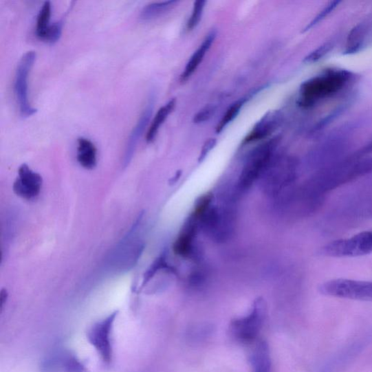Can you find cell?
I'll return each instance as SVG.
<instances>
[{
	"label": "cell",
	"mask_w": 372,
	"mask_h": 372,
	"mask_svg": "<svg viewBox=\"0 0 372 372\" xmlns=\"http://www.w3.org/2000/svg\"><path fill=\"white\" fill-rule=\"evenodd\" d=\"M176 105V99L173 98L166 104L161 107L153 118L149 131L146 134L147 143H151L156 138L159 132L160 128L163 124L166 118L173 112Z\"/></svg>",
	"instance_id": "obj_17"
},
{
	"label": "cell",
	"mask_w": 372,
	"mask_h": 372,
	"mask_svg": "<svg viewBox=\"0 0 372 372\" xmlns=\"http://www.w3.org/2000/svg\"><path fill=\"white\" fill-rule=\"evenodd\" d=\"M50 17L51 3L46 1L41 9L36 19V35L40 40L50 27Z\"/></svg>",
	"instance_id": "obj_20"
},
{
	"label": "cell",
	"mask_w": 372,
	"mask_h": 372,
	"mask_svg": "<svg viewBox=\"0 0 372 372\" xmlns=\"http://www.w3.org/2000/svg\"><path fill=\"white\" fill-rule=\"evenodd\" d=\"M18 175L12 186L14 193L27 200L34 199L39 196L43 183L42 176L32 171L27 164L21 165Z\"/></svg>",
	"instance_id": "obj_9"
},
{
	"label": "cell",
	"mask_w": 372,
	"mask_h": 372,
	"mask_svg": "<svg viewBox=\"0 0 372 372\" xmlns=\"http://www.w3.org/2000/svg\"><path fill=\"white\" fill-rule=\"evenodd\" d=\"M252 372H272V359L268 344L265 340L256 341L250 354Z\"/></svg>",
	"instance_id": "obj_15"
},
{
	"label": "cell",
	"mask_w": 372,
	"mask_h": 372,
	"mask_svg": "<svg viewBox=\"0 0 372 372\" xmlns=\"http://www.w3.org/2000/svg\"><path fill=\"white\" fill-rule=\"evenodd\" d=\"M118 314V311H113L94 324L87 332L89 343L93 346L100 360L107 366H109L113 362V330Z\"/></svg>",
	"instance_id": "obj_3"
},
{
	"label": "cell",
	"mask_w": 372,
	"mask_h": 372,
	"mask_svg": "<svg viewBox=\"0 0 372 372\" xmlns=\"http://www.w3.org/2000/svg\"><path fill=\"white\" fill-rule=\"evenodd\" d=\"M34 51H28L21 58L15 75L14 92L19 107V111L23 118H30L37 112L32 107L29 100V75L36 61Z\"/></svg>",
	"instance_id": "obj_7"
},
{
	"label": "cell",
	"mask_w": 372,
	"mask_h": 372,
	"mask_svg": "<svg viewBox=\"0 0 372 372\" xmlns=\"http://www.w3.org/2000/svg\"><path fill=\"white\" fill-rule=\"evenodd\" d=\"M320 255L330 258H354L372 253V230L359 233L349 239L327 243L320 250Z\"/></svg>",
	"instance_id": "obj_4"
},
{
	"label": "cell",
	"mask_w": 372,
	"mask_h": 372,
	"mask_svg": "<svg viewBox=\"0 0 372 372\" xmlns=\"http://www.w3.org/2000/svg\"><path fill=\"white\" fill-rule=\"evenodd\" d=\"M43 372H88V370L75 355L62 351L47 359Z\"/></svg>",
	"instance_id": "obj_12"
},
{
	"label": "cell",
	"mask_w": 372,
	"mask_h": 372,
	"mask_svg": "<svg viewBox=\"0 0 372 372\" xmlns=\"http://www.w3.org/2000/svg\"><path fill=\"white\" fill-rule=\"evenodd\" d=\"M216 108L213 105H208L201 109L195 116V124H201L210 120L215 113Z\"/></svg>",
	"instance_id": "obj_26"
},
{
	"label": "cell",
	"mask_w": 372,
	"mask_h": 372,
	"mask_svg": "<svg viewBox=\"0 0 372 372\" xmlns=\"http://www.w3.org/2000/svg\"><path fill=\"white\" fill-rule=\"evenodd\" d=\"M182 175V172L181 171H178L175 176L174 177H173L172 179V181H173V183L175 184L177 182V179H179V177H181Z\"/></svg>",
	"instance_id": "obj_29"
},
{
	"label": "cell",
	"mask_w": 372,
	"mask_h": 372,
	"mask_svg": "<svg viewBox=\"0 0 372 372\" xmlns=\"http://www.w3.org/2000/svg\"><path fill=\"white\" fill-rule=\"evenodd\" d=\"M153 98H151L146 107L141 114L137 124L134 127L129 138H128L124 159V165H127L131 161L137 145L141 137H142L146 128L151 118L153 109Z\"/></svg>",
	"instance_id": "obj_13"
},
{
	"label": "cell",
	"mask_w": 372,
	"mask_h": 372,
	"mask_svg": "<svg viewBox=\"0 0 372 372\" xmlns=\"http://www.w3.org/2000/svg\"><path fill=\"white\" fill-rule=\"evenodd\" d=\"M76 159L83 168L93 170L97 165V149L91 140L80 138L78 140Z\"/></svg>",
	"instance_id": "obj_16"
},
{
	"label": "cell",
	"mask_w": 372,
	"mask_h": 372,
	"mask_svg": "<svg viewBox=\"0 0 372 372\" xmlns=\"http://www.w3.org/2000/svg\"><path fill=\"white\" fill-rule=\"evenodd\" d=\"M200 227L199 221L191 215L187 218L173 245V252L183 258L195 254V239Z\"/></svg>",
	"instance_id": "obj_10"
},
{
	"label": "cell",
	"mask_w": 372,
	"mask_h": 372,
	"mask_svg": "<svg viewBox=\"0 0 372 372\" xmlns=\"http://www.w3.org/2000/svg\"><path fill=\"white\" fill-rule=\"evenodd\" d=\"M246 101V98H241L234 102L232 106L229 107L223 115L221 120L216 127V133H221L225 128L237 118L241 108L243 107V105L245 104Z\"/></svg>",
	"instance_id": "obj_19"
},
{
	"label": "cell",
	"mask_w": 372,
	"mask_h": 372,
	"mask_svg": "<svg viewBox=\"0 0 372 372\" xmlns=\"http://www.w3.org/2000/svg\"><path fill=\"white\" fill-rule=\"evenodd\" d=\"M340 3V2L338 1L330 3L327 8L320 12V14L309 25H307L304 32L309 30L314 27V25L325 19L329 14H331V12L336 8Z\"/></svg>",
	"instance_id": "obj_27"
},
{
	"label": "cell",
	"mask_w": 372,
	"mask_h": 372,
	"mask_svg": "<svg viewBox=\"0 0 372 372\" xmlns=\"http://www.w3.org/2000/svg\"><path fill=\"white\" fill-rule=\"evenodd\" d=\"M281 121L282 114L278 110L268 111L243 140L242 146L256 142L272 135L280 126Z\"/></svg>",
	"instance_id": "obj_11"
},
{
	"label": "cell",
	"mask_w": 372,
	"mask_h": 372,
	"mask_svg": "<svg viewBox=\"0 0 372 372\" xmlns=\"http://www.w3.org/2000/svg\"><path fill=\"white\" fill-rule=\"evenodd\" d=\"M296 163L289 158L278 160L273 165L271 164L265 171L267 173L264 184L266 190L276 194L288 186L296 178Z\"/></svg>",
	"instance_id": "obj_8"
},
{
	"label": "cell",
	"mask_w": 372,
	"mask_h": 372,
	"mask_svg": "<svg viewBox=\"0 0 372 372\" xmlns=\"http://www.w3.org/2000/svg\"><path fill=\"white\" fill-rule=\"evenodd\" d=\"M278 137L255 148L248 156L240 174L237 188L245 193L268 168L274 160Z\"/></svg>",
	"instance_id": "obj_2"
},
{
	"label": "cell",
	"mask_w": 372,
	"mask_h": 372,
	"mask_svg": "<svg viewBox=\"0 0 372 372\" xmlns=\"http://www.w3.org/2000/svg\"><path fill=\"white\" fill-rule=\"evenodd\" d=\"M63 28V20L54 23L53 24H50L47 31L42 36L41 41L50 44L56 43L60 40L62 35Z\"/></svg>",
	"instance_id": "obj_22"
},
{
	"label": "cell",
	"mask_w": 372,
	"mask_h": 372,
	"mask_svg": "<svg viewBox=\"0 0 372 372\" xmlns=\"http://www.w3.org/2000/svg\"><path fill=\"white\" fill-rule=\"evenodd\" d=\"M177 3L174 0H170V1L151 3L141 11L140 19L145 21L156 19L166 14Z\"/></svg>",
	"instance_id": "obj_18"
},
{
	"label": "cell",
	"mask_w": 372,
	"mask_h": 372,
	"mask_svg": "<svg viewBox=\"0 0 372 372\" xmlns=\"http://www.w3.org/2000/svg\"><path fill=\"white\" fill-rule=\"evenodd\" d=\"M166 268L171 269L168 263H166V258L165 253L162 254L158 259H156L155 262L152 263L150 267L148 269V271L144 275V278L143 281L142 287L145 286L148 282L155 276L157 272L162 269Z\"/></svg>",
	"instance_id": "obj_23"
},
{
	"label": "cell",
	"mask_w": 372,
	"mask_h": 372,
	"mask_svg": "<svg viewBox=\"0 0 372 372\" xmlns=\"http://www.w3.org/2000/svg\"><path fill=\"white\" fill-rule=\"evenodd\" d=\"M206 3V1H201V0H199V1H196L195 3L191 16L186 25V28L188 31L194 30L199 24L203 15L204 9Z\"/></svg>",
	"instance_id": "obj_24"
},
{
	"label": "cell",
	"mask_w": 372,
	"mask_h": 372,
	"mask_svg": "<svg viewBox=\"0 0 372 372\" xmlns=\"http://www.w3.org/2000/svg\"><path fill=\"white\" fill-rule=\"evenodd\" d=\"M351 73L344 69H331L303 83L298 104L310 108L320 100L336 94L349 83Z\"/></svg>",
	"instance_id": "obj_1"
},
{
	"label": "cell",
	"mask_w": 372,
	"mask_h": 372,
	"mask_svg": "<svg viewBox=\"0 0 372 372\" xmlns=\"http://www.w3.org/2000/svg\"><path fill=\"white\" fill-rule=\"evenodd\" d=\"M266 316V305L262 298L256 300L250 314L232 320L230 331L232 336L242 343H252L258 338Z\"/></svg>",
	"instance_id": "obj_5"
},
{
	"label": "cell",
	"mask_w": 372,
	"mask_h": 372,
	"mask_svg": "<svg viewBox=\"0 0 372 372\" xmlns=\"http://www.w3.org/2000/svg\"><path fill=\"white\" fill-rule=\"evenodd\" d=\"M327 296L355 300L372 301V281L333 279L320 286Z\"/></svg>",
	"instance_id": "obj_6"
},
{
	"label": "cell",
	"mask_w": 372,
	"mask_h": 372,
	"mask_svg": "<svg viewBox=\"0 0 372 372\" xmlns=\"http://www.w3.org/2000/svg\"><path fill=\"white\" fill-rule=\"evenodd\" d=\"M216 36L217 31L212 30L206 36H205L202 43L195 51L194 54L191 56L190 60L187 63L186 68L181 75V78H179V81L182 83L186 82L190 78L192 74L196 72L202 62L205 55L207 54L208 50L213 44Z\"/></svg>",
	"instance_id": "obj_14"
},
{
	"label": "cell",
	"mask_w": 372,
	"mask_h": 372,
	"mask_svg": "<svg viewBox=\"0 0 372 372\" xmlns=\"http://www.w3.org/2000/svg\"><path fill=\"white\" fill-rule=\"evenodd\" d=\"M217 144L216 138H210L204 143L199 157V162H201L209 155V153L215 148Z\"/></svg>",
	"instance_id": "obj_28"
},
{
	"label": "cell",
	"mask_w": 372,
	"mask_h": 372,
	"mask_svg": "<svg viewBox=\"0 0 372 372\" xmlns=\"http://www.w3.org/2000/svg\"><path fill=\"white\" fill-rule=\"evenodd\" d=\"M363 25H357L350 33L348 40V45L344 51L345 54H353L359 50L362 45L364 36Z\"/></svg>",
	"instance_id": "obj_21"
},
{
	"label": "cell",
	"mask_w": 372,
	"mask_h": 372,
	"mask_svg": "<svg viewBox=\"0 0 372 372\" xmlns=\"http://www.w3.org/2000/svg\"><path fill=\"white\" fill-rule=\"evenodd\" d=\"M333 47L332 42H328L322 46L319 47L311 54L306 56L303 61L305 63H312L322 59L329 52Z\"/></svg>",
	"instance_id": "obj_25"
}]
</instances>
